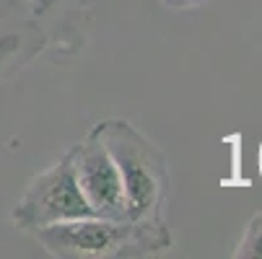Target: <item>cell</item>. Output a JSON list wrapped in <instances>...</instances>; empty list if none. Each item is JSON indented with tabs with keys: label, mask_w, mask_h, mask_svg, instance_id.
<instances>
[{
	"label": "cell",
	"mask_w": 262,
	"mask_h": 259,
	"mask_svg": "<svg viewBox=\"0 0 262 259\" xmlns=\"http://www.w3.org/2000/svg\"><path fill=\"white\" fill-rule=\"evenodd\" d=\"M47 254L62 259H99V256H140L169 246L164 220H127L86 215L76 220L45 226L34 231Z\"/></svg>",
	"instance_id": "1"
},
{
	"label": "cell",
	"mask_w": 262,
	"mask_h": 259,
	"mask_svg": "<svg viewBox=\"0 0 262 259\" xmlns=\"http://www.w3.org/2000/svg\"><path fill=\"white\" fill-rule=\"evenodd\" d=\"M99 140L115 158L125 192L127 220H161L169 171L159 148L143 137L130 122H101L94 127Z\"/></svg>",
	"instance_id": "2"
},
{
	"label": "cell",
	"mask_w": 262,
	"mask_h": 259,
	"mask_svg": "<svg viewBox=\"0 0 262 259\" xmlns=\"http://www.w3.org/2000/svg\"><path fill=\"white\" fill-rule=\"evenodd\" d=\"M86 215L94 213L78 190L70 156H65L62 161L31 179L24 197L13 207V223L24 231H39L45 226Z\"/></svg>",
	"instance_id": "3"
},
{
	"label": "cell",
	"mask_w": 262,
	"mask_h": 259,
	"mask_svg": "<svg viewBox=\"0 0 262 259\" xmlns=\"http://www.w3.org/2000/svg\"><path fill=\"white\" fill-rule=\"evenodd\" d=\"M76 174L78 190L89 202L94 215L101 218H125V192L120 169L106 151V145L91 130V135L68 153Z\"/></svg>",
	"instance_id": "4"
},
{
	"label": "cell",
	"mask_w": 262,
	"mask_h": 259,
	"mask_svg": "<svg viewBox=\"0 0 262 259\" xmlns=\"http://www.w3.org/2000/svg\"><path fill=\"white\" fill-rule=\"evenodd\" d=\"M39 47H42V34L31 26L0 31V78H6L18 65L29 62Z\"/></svg>",
	"instance_id": "5"
},
{
	"label": "cell",
	"mask_w": 262,
	"mask_h": 259,
	"mask_svg": "<svg viewBox=\"0 0 262 259\" xmlns=\"http://www.w3.org/2000/svg\"><path fill=\"white\" fill-rule=\"evenodd\" d=\"M234 254L242 259H262V213H257L249 220V226H247Z\"/></svg>",
	"instance_id": "6"
},
{
	"label": "cell",
	"mask_w": 262,
	"mask_h": 259,
	"mask_svg": "<svg viewBox=\"0 0 262 259\" xmlns=\"http://www.w3.org/2000/svg\"><path fill=\"white\" fill-rule=\"evenodd\" d=\"M161 3L171 6V8H190V6H200L205 0H161Z\"/></svg>",
	"instance_id": "7"
},
{
	"label": "cell",
	"mask_w": 262,
	"mask_h": 259,
	"mask_svg": "<svg viewBox=\"0 0 262 259\" xmlns=\"http://www.w3.org/2000/svg\"><path fill=\"white\" fill-rule=\"evenodd\" d=\"M60 0H36V11L39 13H45V11H50L52 6H57Z\"/></svg>",
	"instance_id": "8"
},
{
	"label": "cell",
	"mask_w": 262,
	"mask_h": 259,
	"mask_svg": "<svg viewBox=\"0 0 262 259\" xmlns=\"http://www.w3.org/2000/svg\"><path fill=\"white\" fill-rule=\"evenodd\" d=\"M257 163H259V176H262V143H259V156H257Z\"/></svg>",
	"instance_id": "9"
}]
</instances>
